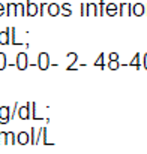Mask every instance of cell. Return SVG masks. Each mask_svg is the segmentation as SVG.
<instances>
[{"label": "cell", "mask_w": 147, "mask_h": 154, "mask_svg": "<svg viewBox=\"0 0 147 154\" xmlns=\"http://www.w3.org/2000/svg\"><path fill=\"white\" fill-rule=\"evenodd\" d=\"M69 9H71V5H69V3H65V5L62 6V14H63L65 17H69V15H71V11H69Z\"/></svg>", "instance_id": "9a60e30c"}, {"label": "cell", "mask_w": 147, "mask_h": 154, "mask_svg": "<svg viewBox=\"0 0 147 154\" xmlns=\"http://www.w3.org/2000/svg\"><path fill=\"white\" fill-rule=\"evenodd\" d=\"M18 117L21 120H29L30 118V103L27 106H20L18 109Z\"/></svg>", "instance_id": "5b68a950"}, {"label": "cell", "mask_w": 147, "mask_h": 154, "mask_svg": "<svg viewBox=\"0 0 147 154\" xmlns=\"http://www.w3.org/2000/svg\"><path fill=\"white\" fill-rule=\"evenodd\" d=\"M30 144H36V129H32V139Z\"/></svg>", "instance_id": "7402d4cb"}, {"label": "cell", "mask_w": 147, "mask_h": 154, "mask_svg": "<svg viewBox=\"0 0 147 154\" xmlns=\"http://www.w3.org/2000/svg\"><path fill=\"white\" fill-rule=\"evenodd\" d=\"M102 58H104V54H101V55H99V60L96 61V63H95V64H98V66H102Z\"/></svg>", "instance_id": "d4e9b609"}, {"label": "cell", "mask_w": 147, "mask_h": 154, "mask_svg": "<svg viewBox=\"0 0 147 154\" xmlns=\"http://www.w3.org/2000/svg\"><path fill=\"white\" fill-rule=\"evenodd\" d=\"M47 8H48V5H47V3H42V5H39V15H44Z\"/></svg>", "instance_id": "ac0fdd59"}, {"label": "cell", "mask_w": 147, "mask_h": 154, "mask_svg": "<svg viewBox=\"0 0 147 154\" xmlns=\"http://www.w3.org/2000/svg\"><path fill=\"white\" fill-rule=\"evenodd\" d=\"M17 66H18L20 70H26V67L29 66V63H27V55H26L24 52H20V54L17 55Z\"/></svg>", "instance_id": "3957f363"}, {"label": "cell", "mask_w": 147, "mask_h": 154, "mask_svg": "<svg viewBox=\"0 0 147 154\" xmlns=\"http://www.w3.org/2000/svg\"><path fill=\"white\" fill-rule=\"evenodd\" d=\"M132 64L137 66V67H140V54H137V55H135V60L131 61V66H132Z\"/></svg>", "instance_id": "d6986e66"}, {"label": "cell", "mask_w": 147, "mask_h": 154, "mask_svg": "<svg viewBox=\"0 0 147 154\" xmlns=\"http://www.w3.org/2000/svg\"><path fill=\"white\" fill-rule=\"evenodd\" d=\"M108 66H110V69H117L119 67V63H117V60H111Z\"/></svg>", "instance_id": "44dd1931"}, {"label": "cell", "mask_w": 147, "mask_h": 154, "mask_svg": "<svg viewBox=\"0 0 147 154\" xmlns=\"http://www.w3.org/2000/svg\"><path fill=\"white\" fill-rule=\"evenodd\" d=\"M18 144H29L30 141H29V135L26 133V132H21V133H18V141H17Z\"/></svg>", "instance_id": "8fae6325"}, {"label": "cell", "mask_w": 147, "mask_h": 154, "mask_svg": "<svg viewBox=\"0 0 147 154\" xmlns=\"http://www.w3.org/2000/svg\"><path fill=\"white\" fill-rule=\"evenodd\" d=\"M6 15H9V17H12V15H15V9H17V3H8L6 5Z\"/></svg>", "instance_id": "7c38bea8"}, {"label": "cell", "mask_w": 147, "mask_h": 154, "mask_svg": "<svg viewBox=\"0 0 147 154\" xmlns=\"http://www.w3.org/2000/svg\"><path fill=\"white\" fill-rule=\"evenodd\" d=\"M98 6L95 3H89L87 5V15H98Z\"/></svg>", "instance_id": "4fadbf2b"}, {"label": "cell", "mask_w": 147, "mask_h": 154, "mask_svg": "<svg viewBox=\"0 0 147 154\" xmlns=\"http://www.w3.org/2000/svg\"><path fill=\"white\" fill-rule=\"evenodd\" d=\"M11 120V108L9 106H2L0 108V123L6 124Z\"/></svg>", "instance_id": "7a4b0ae2"}, {"label": "cell", "mask_w": 147, "mask_h": 154, "mask_svg": "<svg viewBox=\"0 0 147 154\" xmlns=\"http://www.w3.org/2000/svg\"><path fill=\"white\" fill-rule=\"evenodd\" d=\"M0 144H6V133L0 132Z\"/></svg>", "instance_id": "cb8c5ba5"}, {"label": "cell", "mask_w": 147, "mask_h": 154, "mask_svg": "<svg viewBox=\"0 0 147 154\" xmlns=\"http://www.w3.org/2000/svg\"><path fill=\"white\" fill-rule=\"evenodd\" d=\"M5 67H6V55L0 52V70H3Z\"/></svg>", "instance_id": "e0dca14e"}, {"label": "cell", "mask_w": 147, "mask_h": 154, "mask_svg": "<svg viewBox=\"0 0 147 154\" xmlns=\"http://www.w3.org/2000/svg\"><path fill=\"white\" fill-rule=\"evenodd\" d=\"M6 144H15V135H14V132L6 133Z\"/></svg>", "instance_id": "2e32d148"}, {"label": "cell", "mask_w": 147, "mask_h": 154, "mask_svg": "<svg viewBox=\"0 0 147 154\" xmlns=\"http://www.w3.org/2000/svg\"><path fill=\"white\" fill-rule=\"evenodd\" d=\"M129 9H131V5L129 3H122L120 5V15H132Z\"/></svg>", "instance_id": "30bf717a"}, {"label": "cell", "mask_w": 147, "mask_h": 154, "mask_svg": "<svg viewBox=\"0 0 147 154\" xmlns=\"http://www.w3.org/2000/svg\"><path fill=\"white\" fill-rule=\"evenodd\" d=\"M99 9H101L99 15H104V14H105V0H102V2H101V5H99Z\"/></svg>", "instance_id": "ffe728a7"}, {"label": "cell", "mask_w": 147, "mask_h": 154, "mask_svg": "<svg viewBox=\"0 0 147 154\" xmlns=\"http://www.w3.org/2000/svg\"><path fill=\"white\" fill-rule=\"evenodd\" d=\"M5 14H6V12H5V6L0 3V15H5Z\"/></svg>", "instance_id": "4316f807"}, {"label": "cell", "mask_w": 147, "mask_h": 154, "mask_svg": "<svg viewBox=\"0 0 147 154\" xmlns=\"http://www.w3.org/2000/svg\"><path fill=\"white\" fill-rule=\"evenodd\" d=\"M38 64H39V67H41L42 70H45V69L50 66V55L47 52H41V54H39Z\"/></svg>", "instance_id": "277c9868"}, {"label": "cell", "mask_w": 147, "mask_h": 154, "mask_svg": "<svg viewBox=\"0 0 147 154\" xmlns=\"http://www.w3.org/2000/svg\"><path fill=\"white\" fill-rule=\"evenodd\" d=\"M60 12V6L57 3H50L48 5V14L51 17H56L57 14Z\"/></svg>", "instance_id": "ba28073f"}, {"label": "cell", "mask_w": 147, "mask_h": 154, "mask_svg": "<svg viewBox=\"0 0 147 154\" xmlns=\"http://www.w3.org/2000/svg\"><path fill=\"white\" fill-rule=\"evenodd\" d=\"M144 67H146V69H147V54H146V55H144Z\"/></svg>", "instance_id": "83f0119b"}, {"label": "cell", "mask_w": 147, "mask_h": 154, "mask_svg": "<svg viewBox=\"0 0 147 154\" xmlns=\"http://www.w3.org/2000/svg\"><path fill=\"white\" fill-rule=\"evenodd\" d=\"M81 15L83 17L87 15V5H84V3H81Z\"/></svg>", "instance_id": "603a6c76"}, {"label": "cell", "mask_w": 147, "mask_h": 154, "mask_svg": "<svg viewBox=\"0 0 147 154\" xmlns=\"http://www.w3.org/2000/svg\"><path fill=\"white\" fill-rule=\"evenodd\" d=\"M110 58H111V60H117V58H119V55H117L116 52H113V54L110 55Z\"/></svg>", "instance_id": "484cf974"}, {"label": "cell", "mask_w": 147, "mask_h": 154, "mask_svg": "<svg viewBox=\"0 0 147 154\" xmlns=\"http://www.w3.org/2000/svg\"><path fill=\"white\" fill-rule=\"evenodd\" d=\"M105 14H107V15H111V17L116 15V14H117V6H116L114 3H108V5L105 6Z\"/></svg>", "instance_id": "9c48e42d"}, {"label": "cell", "mask_w": 147, "mask_h": 154, "mask_svg": "<svg viewBox=\"0 0 147 154\" xmlns=\"http://www.w3.org/2000/svg\"><path fill=\"white\" fill-rule=\"evenodd\" d=\"M131 14H134L137 17L143 15L144 14V5L143 3H135L134 6H131Z\"/></svg>", "instance_id": "8992f818"}, {"label": "cell", "mask_w": 147, "mask_h": 154, "mask_svg": "<svg viewBox=\"0 0 147 154\" xmlns=\"http://www.w3.org/2000/svg\"><path fill=\"white\" fill-rule=\"evenodd\" d=\"M24 5L23 3H17V9H15V15L18 17H24Z\"/></svg>", "instance_id": "5bb4252c"}, {"label": "cell", "mask_w": 147, "mask_h": 154, "mask_svg": "<svg viewBox=\"0 0 147 154\" xmlns=\"http://www.w3.org/2000/svg\"><path fill=\"white\" fill-rule=\"evenodd\" d=\"M26 3H27V9H26V14H27L29 17H35L36 14H39V5L33 3L32 0H26Z\"/></svg>", "instance_id": "6da1fadb"}, {"label": "cell", "mask_w": 147, "mask_h": 154, "mask_svg": "<svg viewBox=\"0 0 147 154\" xmlns=\"http://www.w3.org/2000/svg\"><path fill=\"white\" fill-rule=\"evenodd\" d=\"M9 32H11V27H8L6 30L0 32V44L2 45H8L9 44Z\"/></svg>", "instance_id": "52a82bcc"}]
</instances>
